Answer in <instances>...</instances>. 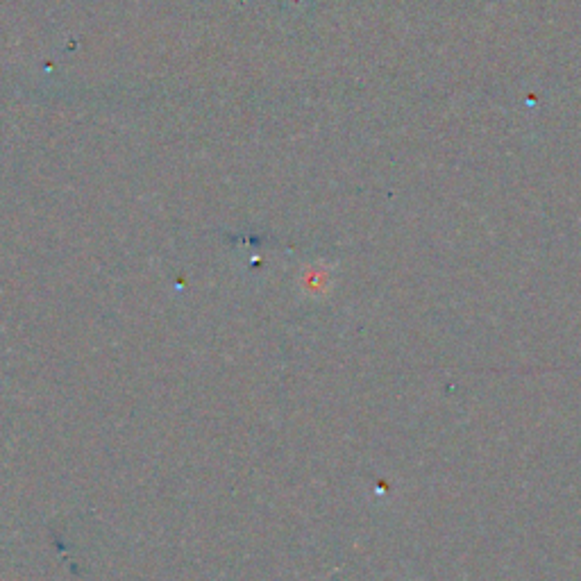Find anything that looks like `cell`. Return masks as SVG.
<instances>
[]
</instances>
